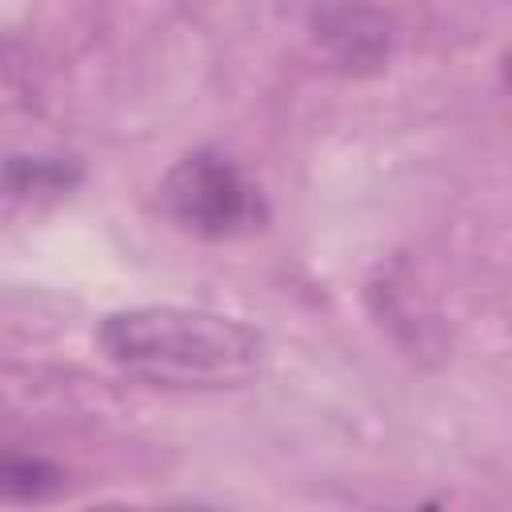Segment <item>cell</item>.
<instances>
[{
    "label": "cell",
    "mask_w": 512,
    "mask_h": 512,
    "mask_svg": "<svg viewBox=\"0 0 512 512\" xmlns=\"http://www.w3.org/2000/svg\"><path fill=\"white\" fill-rule=\"evenodd\" d=\"M96 344L116 368L156 384H244L264 364V336L252 324L180 304L112 312L104 316Z\"/></svg>",
    "instance_id": "6da1fadb"
},
{
    "label": "cell",
    "mask_w": 512,
    "mask_h": 512,
    "mask_svg": "<svg viewBox=\"0 0 512 512\" xmlns=\"http://www.w3.org/2000/svg\"><path fill=\"white\" fill-rule=\"evenodd\" d=\"M160 212L204 240H228L260 224L264 204L256 184L244 176V168L216 152V148H196L180 156L164 180H160Z\"/></svg>",
    "instance_id": "7a4b0ae2"
},
{
    "label": "cell",
    "mask_w": 512,
    "mask_h": 512,
    "mask_svg": "<svg viewBox=\"0 0 512 512\" xmlns=\"http://www.w3.org/2000/svg\"><path fill=\"white\" fill-rule=\"evenodd\" d=\"M320 40L344 64H376L384 56V24L364 8H336L320 20Z\"/></svg>",
    "instance_id": "3957f363"
},
{
    "label": "cell",
    "mask_w": 512,
    "mask_h": 512,
    "mask_svg": "<svg viewBox=\"0 0 512 512\" xmlns=\"http://www.w3.org/2000/svg\"><path fill=\"white\" fill-rule=\"evenodd\" d=\"M60 488V472L16 448H0V500H44Z\"/></svg>",
    "instance_id": "277c9868"
}]
</instances>
